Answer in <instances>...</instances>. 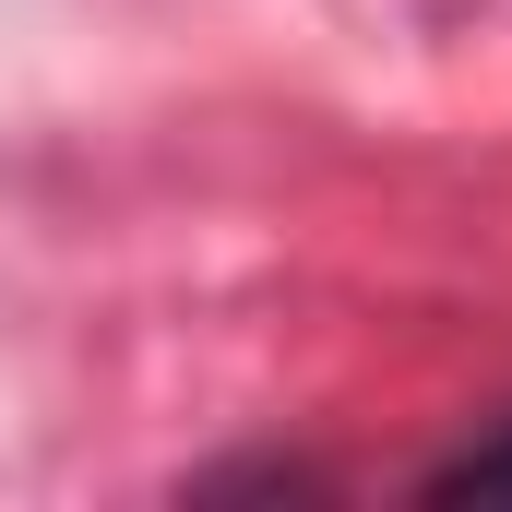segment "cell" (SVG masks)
<instances>
[{"label": "cell", "instance_id": "1", "mask_svg": "<svg viewBox=\"0 0 512 512\" xmlns=\"http://www.w3.org/2000/svg\"><path fill=\"white\" fill-rule=\"evenodd\" d=\"M429 501H512V429H489V441H465L441 477H429Z\"/></svg>", "mask_w": 512, "mask_h": 512}]
</instances>
